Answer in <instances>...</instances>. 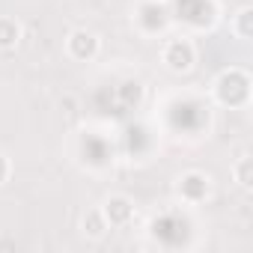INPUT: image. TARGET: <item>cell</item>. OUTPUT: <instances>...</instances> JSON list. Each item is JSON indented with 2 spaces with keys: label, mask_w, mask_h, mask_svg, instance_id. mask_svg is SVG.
<instances>
[{
  "label": "cell",
  "mask_w": 253,
  "mask_h": 253,
  "mask_svg": "<svg viewBox=\"0 0 253 253\" xmlns=\"http://www.w3.org/2000/svg\"><path fill=\"white\" fill-rule=\"evenodd\" d=\"M229 30H232V36H235V39L250 42V39H253V6H241V9L232 15Z\"/></svg>",
  "instance_id": "8"
},
{
  "label": "cell",
  "mask_w": 253,
  "mask_h": 253,
  "mask_svg": "<svg viewBox=\"0 0 253 253\" xmlns=\"http://www.w3.org/2000/svg\"><path fill=\"white\" fill-rule=\"evenodd\" d=\"M9 179H12V161H9V155L0 152V185H6Z\"/></svg>",
  "instance_id": "10"
},
{
  "label": "cell",
  "mask_w": 253,
  "mask_h": 253,
  "mask_svg": "<svg viewBox=\"0 0 253 253\" xmlns=\"http://www.w3.org/2000/svg\"><path fill=\"white\" fill-rule=\"evenodd\" d=\"M211 92L223 107H244L250 101V75L244 69H223L214 78Z\"/></svg>",
  "instance_id": "1"
},
{
  "label": "cell",
  "mask_w": 253,
  "mask_h": 253,
  "mask_svg": "<svg viewBox=\"0 0 253 253\" xmlns=\"http://www.w3.org/2000/svg\"><path fill=\"white\" fill-rule=\"evenodd\" d=\"M21 36H24V27H21L18 18H12V15H0V51H12V48H18Z\"/></svg>",
  "instance_id": "7"
},
{
  "label": "cell",
  "mask_w": 253,
  "mask_h": 253,
  "mask_svg": "<svg viewBox=\"0 0 253 253\" xmlns=\"http://www.w3.org/2000/svg\"><path fill=\"white\" fill-rule=\"evenodd\" d=\"M101 214H104V220H107V226L110 229H122V226H128L131 220H134V200L131 197H125V194H110L101 206Z\"/></svg>",
  "instance_id": "4"
},
{
  "label": "cell",
  "mask_w": 253,
  "mask_h": 253,
  "mask_svg": "<svg viewBox=\"0 0 253 253\" xmlns=\"http://www.w3.org/2000/svg\"><path fill=\"white\" fill-rule=\"evenodd\" d=\"M161 63L173 75H188L197 66V48H194V42L185 39V36L167 39L164 48H161Z\"/></svg>",
  "instance_id": "2"
},
{
  "label": "cell",
  "mask_w": 253,
  "mask_h": 253,
  "mask_svg": "<svg viewBox=\"0 0 253 253\" xmlns=\"http://www.w3.org/2000/svg\"><path fill=\"white\" fill-rule=\"evenodd\" d=\"M66 54H69V60H75V63H92V60L101 54V39H98V33H92V30H86V27L69 30V36H66Z\"/></svg>",
  "instance_id": "3"
},
{
  "label": "cell",
  "mask_w": 253,
  "mask_h": 253,
  "mask_svg": "<svg viewBox=\"0 0 253 253\" xmlns=\"http://www.w3.org/2000/svg\"><path fill=\"white\" fill-rule=\"evenodd\" d=\"M232 179L241 191H253V158L250 155H238L232 164Z\"/></svg>",
  "instance_id": "9"
},
{
  "label": "cell",
  "mask_w": 253,
  "mask_h": 253,
  "mask_svg": "<svg viewBox=\"0 0 253 253\" xmlns=\"http://www.w3.org/2000/svg\"><path fill=\"white\" fill-rule=\"evenodd\" d=\"M107 220H104V214H101V209L95 206V209H86L84 211V217H81V232H84V238H89V241H101L104 235H107Z\"/></svg>",
  "instance_id": "6"
},
{
  "label": "cell",
  "mask_w": 253,
  "mask_h": 253,
  "mask_svg": "<svg viewBox=\"0 0 253 253\" xmlns=\"http://www.w3.org/2000/svg\"><path fill=\"white\" fill-rule=\"evenodd\" d=\"M209 191H211V182H209V176L206 173H197V170H191V173H185L182 179H179V197L185 200V203H203L206 197H209Z\"/></svg>",
  "instance_id": "5"
}]
</instances>
